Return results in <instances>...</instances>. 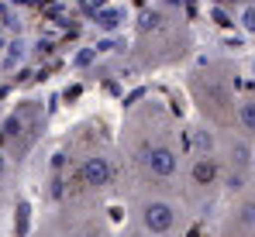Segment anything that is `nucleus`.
<instances>
[{"label": "nucleus", "mask_w": 255, "mask_h": 237, "mask_svg": "<svg viewBox=\"0 0 255 237\" xmlns=\"http://www.w3.org/2000/svg\"><path fill=\"white\" fill-rule=\"evenodd\" d=\"M141 224H145L148 234L166 237L176 227V210H172L169 203H162V199H152V203L141 206Z\"/></svg>", "instance_id": "f257e3e1"}, {"label": "nucleus", "mask_w": 255, "mask_h": 237, "mask_svg": "<svg viewBox=\"0 0 255 237\" xmlns=\"http://www.w3.org/2000/svg\"><path fill=\"white\" fill-rule=\"evenodd\" d=\"M145 168L152 172V175H159V179H172L176 175V168H179V155L172 152L169 145H152V148H145Z\"/></svg>", "instance_id": "f03ea898"}, {"label": "nucleus", "mask_w": 255, "mask_h": 237, "mask_svg": "<svg viewBox=\"0 0 255 237\" xmlns=\"http://www.w3.org/2000/svg\"><path fill=\"white\" fill-rule=\"evenodd\" d=\"M80 179H83V186H93V189L107 186V182H111V161L100 158V155L83 158V165H80Z\"/></svg>", "instance_id": "7ed1b4c3"}, {"label": "nucleus", "mask_w": 255, "mask_h": 237, "mask_svg": "<svg viewBox=\"0 0 255 237\" xmlns=\"http://www.w3.org/2000/svg\"><path fill=\"white\" fill-rule=\"evenodd\" d=\"M193 182L197 186H214L217 182V161L211 155H200L193 161Z\"/></svg>", "instance_id": "20e7f679"}, {"label": "nucleus", "mask_w": 255, "mask_h": 237, "mask_svg": "<svg viewBox=\"0 0 255 237\" xmlns=\"http://www.w3.org/2000/svg\"><path fill=\"white\" fill-rule=\"evenodd\" d=\"M238 120H242V127L255 134V100H245L242 107H238Z\"/></svg>", "instance_id": "39448f33"}, {"label": "nucleus", "mask_w": 255, "mask_h": 237, "mask_svg": "<svg viewBox=\"0 0 255 237\" xmlns=\"http://www.w3.org/2000/svg\"><path fill=\"white\" fill-rule=\"evenodd\" d=\"M249 155H252V152H249V148H245L242 141H231V161H235L238 168H242V165L249 161Z\"/></svg>", "instance_id": "423d86ee"}, {"label": "nucleus", "mask_w": 255, "mask_h": 237, "mask_svg": "<svg viewBox=\"0 0 255 237\" xmlns=\"http://www.w3.org/2000/svg\"><path fill=\"white\" fill-rule=\"evenodd\" d=\"M228 189H231V193H242V189H245V172H242V168H235V172L228 175Z\"/></svg>", "instance_id": "0eeeda50"}, {"label": "nucleus", "mask_w": 255, "mask_h": 237, "mask_svg": "<svg viewBox=\"0 0 255 237\" xmlns=\"http://www.w3.org/2000/svg\"><path fill=\"white\" fill-rule=\"evenodd\" d=\"M242 224L255 227V203H245V206H242Z\"/></svg>", "instance_id": "6e6552de"}, {"label": "nucleus", "mask_w": 255, "mask_h": 237, "mask_svg": "<svg viewBox=\"0 0 255 237\" xmlns=\"http://www.w3.org/2000/svg\"><path fill=\"white\" fill-rule=\"evenodd\" d=\"M242 24H245L249 31H255V7H249V10H245V17H242Z\"/></svg>", "instance_id": "1a4fd4ad"}, {"label": "nucleus", "mask_w": 255, "mask_h": 237, "mask_svg": "<svg viewBox=\"0 0 255 237\" xmlns=\"http://www.w3.org/2000/svg\"><path fill=\"white\" fill-rule=\"evenodd\" d=\"M100 24H104V28H114V24H118V14H104V21H100Z\"/></svg>", "instance_id": "9d476101"}, {"label": "nucleus", "mask_w": 255, "mask_h": 237, "mask_svg": "<svg viewBox=\"0 0 255 237\" xmlns=\"http://www.w3.org/2000/svg\"><path fill=\"white\" fill-rule=\"evenodd\" d=\"M3 168H7V161H3V155H0V179H3Z\"/></svg>", "instance_id": "9b49d317"}, {"label": "nucleus", "mask_w": 255, "mask_h": 237, "mask_svg": "<svg viewBox=\"0 0 255 237\" xmlns=\"http://www.w3.org/2000/svg\"><path fill=\"white\" fill-rule=\"evenodd\" d=\"M3 41H7V38H3V28H0V48H3Z\"/></svg>", "instance_id": "f8f14e48"}, {"label": "nucleus", "mask_w": 255, "mask_h": 237, "mask_svg": "<svg viewBox=\"0 0 255 237\" xmlns=\"http://www.w3.org/2000/svg\"><path fill=\"white\" fill-rule=\"evenodd\" d=\"M217 3H238V0H217Z\"/></svg>", "instance_id": "ddd939ff"}, {"label": "nucleus", "mask_w": 255, "mask_h": 237, "mask_svg": "<svg viewBox=\"0 0 255 237\" xmlns=\"http://www.w3.org/2000/svg\"><path fill=\"white\" fill-rule=\"evenodd\" d=\"M83 237H100V234H83Z\"/></svg>", "instance_id": "4468645a"}]
</instances>
